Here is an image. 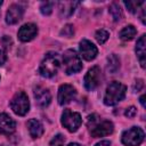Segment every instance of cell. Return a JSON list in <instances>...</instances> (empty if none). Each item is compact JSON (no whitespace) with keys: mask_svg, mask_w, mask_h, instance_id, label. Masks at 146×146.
<instances>
[{"mask_svg":"<svg viewBox=\"0 0 146 146\" xmlns=\"http://www.w3.org/2000/svg\"><path fill=\"white\" fill-rule=\"evenodd\" d=\"M136 33H137V30H136V27L133 25H127V26H124L120 31L119 36L123 41H129V40L133 39V36L136 35Z\"/></svg>","mask_w":146,"mask_h":146,"instance_id":"ac0fdd59","label":"cell"},{"mask_svg":"<svg viewBox=\"0 0 146 146\" xmlns=\"http://www.w3.org/2000/svg\"><path fill=\"white\" fill-rule=\"evenodd\" d=\"M59 66H60V60H59L58 54L48 52L40 64L39 73L43 78H52L58 72Z\"/></svg>","mask_w":146,"mask_h":146,"instance_id":"3957f363","label":"cell"},{"mask_svg":"<svg viewBox=\"0 0 146 146\" xmlns=\"http://www.w3.org/2000/svg\"><path fill=\"white\" fill-rule=\"evenodd\" d=\"M60 121H62V124L64 125V128H66L70 132H75L82 123L81 115L76 112L68 110V108L64 110Z\"/></svg>","mask_w":146,"mask_h":146,"instance_id":"52a82bcc","label":"cell"},{"mask_svg":"<svg viewBox=\"0 0 146 146\" xmlns=\"http://www.w3.org/2000/svg\"><path fill=\"white\" fill-rule=\"evenodd\" d=\"M10 107L13 112L17 115H25L30 110V100L24 91H18L14 95L10 100Z\"/></svg>","mask_w":146,"mask_h":146,"instance_id":"5b68a950","label":"cell"},{"mask_svg":"<svg viewBox=\"0 0 146 146\" xmlns=\"http://www.w3.org/2000/svg\"><path fill=\"white\" fill-rule=\"evenodd\" d=\"M27 129H29V132H30L32 138L41 137L43 131H44L42 123L40 121H38L36 119H31L27 121Z\"/></svg>","mask_w":146,"mask_h":146,"instance_id":"9a60e30c","label":"cell"},{"mask_svg":"<svg viewBox=\"0 0 146 146\" xmlns=\"http://www.w3.org/2000/svg\"><path fill=\"white\" fill-rule=\"evenodd\" d=\"M108 36H110V33H108L106 30H104V29L98 30V31L96 32V34H95V38H96L97 42H98V43H100V44L105 43V42L107 41Z\"/></svg>","mask_w":146,"mask_h":146,"instance_id":"603a6c76","label":"cell"},{"mask_svg":"<svg viewBox=\"0 0 146 146\" xmlns=\"http://www.w3.org/2000/svg\"><path fill=\"white\" fill-rule=\"evenodd\" d=\"M95 146H111V143L108 140H102V141L97 143Z\"/></svg>","mask_w":146,"mask_h":146,"instance_id":"f1b7e54d","label":"cell"},{"mask_svg":"<svg viewBox=\"0 0 146 146\" xmlns=\"http://www.w3.org/2000/svg\"><path fill=\"white\" fill-rule=\"evenodd\" d=\"M144 130L139 127H132L122 133L121 140L122 144L125 146H138L144 141Z\"/></svg>","mask_w":146,"mask_h":146,"instance_id":"8992f818","label":"cell"},{"mask_svg":"<svg viewBox=\"0 0 146 146\" xmlns=\"http://www.w3.org/2000/svg\"><path fill=\"white\" fill-rule=\"evenodd\" d=\"M55 6V2L54 1H43L41 5H40V10L43 15H50L52 13V8Z\"/></svg>","mask_w":146,"mask_h":146,"instance_id":"7402d4cb","label":"cell"},{"mask_svg":"<svg viewBox=\"0 0 146 146\" xmlns=\"http://www.w3.org/2000/svg\"><path fill=\"white\" fill-rule=\"evenodd\" d=\"M120 68V59L115 54H112L107 57V71L115 73Z\"/></svg>","mask_w":146,"mask_h":146,"instance_id":"d6986e66","label":"cell"},{"mask_svg":"<svg viewBox=\"0 0 146 146\" xmlns=\"http://www.w3.org/2000/svg\"><path fill=\"white\" fill-rule=\"evenodd\" d=\"M127 87L117 81H113L106 88L104 96V104L106 106H114L119 102H121L125 96Z\"/></svg>","mask_w":146,"mask_h":146,"instance_id":"7a4b0ae2","label":"cell"},{"mask_svg":"<svg viewBox=\"0 0 146 146\" xmlns=\"http://www.w3.org/2000/svg\"><path fill=\"white\" fill-rule=\"evenodd\" d=\"M100 80H102V72H100V68H99L98 66L91 67V68L87 72V74H86V76H84V81H83V82H84L86 89L89 90V91L95 90V89L99 86Z\"/></svg>","mask_w":146,"mask_h":146,"instance_id":"ba28073f","label":"cell"},{"mask_svg":"<svg viewBox=\"0 0 146 146\" xmlns=\"http://www.w3.org/2000/svg\"><path fill=\"white\" fill-rule=\"evenodd\" d=\"M88 127H89L90 133L94 138L108 136L114 130V125L111 121H107V120L100 121L98 119V115H96V114L88 116Z\"/></svg>","mask_w":146,"mask_h":146,"instance_id":"6da1fadb","label":"cell"},{"mask_svg":"<svg viewBox=\"0 0 146 146\" xmlns=\"http://www.w3.org/2000/svg\"><path fill=\"white\" fill-rule=\"evenodd\" d=\"M16 129V123L11 116L6 113H0V133L1 135H11Z\"/></svg>","mask_w":146,"mask_h":146,"instance_id":"4fadbf2b","label":"cell"},{"mask_svg":"<svg viewBox=\"0 0 146 146\" xmlns=\"http://www.w3.org/2000/svg\"><path fill=\"white\" fill-rule=\"evenodd\" d=\"M139 102H140L141 106H143V107H145V95L140 96V98H139Z\"/></svg>","mask_w":146,"mask_h":146,"instance_id":"f546056e","label":"cell"},{"mask_svg":"<svg viewBox=\"0 0 146 146\" xmlns=\"http://www.w3.org/2000/svg\"><path fill=\"white\" fill-rule=\"evenodd\" d=\"M145 2L144 1H124V5L125 7L128 8V10L132 14H136L137 10L139 9L140 6H143Z\"/></svg>","mask_w":146,"mask_h":146,"instance_id":"44dd1931","label":"cell"},{"mask_svg":"<svg viewBox=\"0 0 146 146\" xmlns=\"http://www.w3.org/2000/svg\"><path fill=\"white\" fill-rule=\"evenodd\" d=\"M136 114H137V110H136L135 106H130V107H128V108L125 110V112H124V115H125L127 117H129V119L135 117Z\"/></svg>","mask_w":146,"mask_h":146,"instance_id":"484cf974","label":"cell"},{"mask_svg":"<svg viewBox=\"0 0 146 146\" xmlns=\"http://www.w3.org/2000/svg\"><path fill=\"white\" fill-rule=\"evenodd\" d=\"M79 5V2H73V1H64V2H59V9H60V14L63 16H71L74 13L75 7Z\"/></svg>","mask_w":146,"mask_h":146,"instance_id":"e0dca14e","label":"cell"},{"mask_svg":"<svg viewBox=\"0 0 146 146\" xmlns=\"http://www.w3.org/2000/svg\"><path fill=\"white\" fill-rule=\"evenodd\" d=\"M63 65L66 74H74L82 70V62L75 50L68 49L63 54Z\"/></svg>","mask_w":146,"mask_h":146,"instance_id":"277c9868","label":"cell"},{"mask_svg":"<svg viewBox=\"0 0 146 146\" xmlns=\"http://www.w3.org/2000/svg\"><path fill=\"white\" fill-rule=\"evenodd\" d=\"M1 5H2V1H1V0H0V6H1Z\"/></svg>","mask_w":146,"mask_h":146,"instance_id":"1f68e13d","label":"cell"},{"mask_svg":"<svg viewBox=\"0 0 146 146\" xmlns=\"http://www.w3.org/2000/svg\"><path fill=\"white\" fill-rule=\"evenodd\" d=\"M33 94H34L35 102H36V104H38L40 107H46V106H48V105L50 104L51 95H50V92H49L48 89L38 86L36 88H34Z\"/></svg>","mask_w":146,"mask_h":146,"instance_id":"5bb4252c","label":"cell"},{"mask_svg":"<svg viewBox=\"0 0 146 146\" xmlns=\"http://www.w3.org/2000/svg\"><path fill=\"white\" fill-rule=\"evenodd\" d=\"M1 146H8V145H1Z\"/></svg>","mask_w":146,"mask_h":146,"instance_id":"d6a6232c","label":"cell"},{"mask_svg":"<svg viewBox=\"0 0 146 146\" xmlns=\"http://www.w3.org/2000/svg\"><path fill=\"white\" fill-rule=\"evenodd\" d=\"M108 13L111 14L112 18L115 22H117V21H120L122 18V9H121L120 5L116 3V2H112L111 3V6L108 8Z\"/></svg>","mask_w":146,"mask_h":146,"instance_id":"ffe728a7","label":"cell"},{"mask_svg":"<svg viewBox=\"0 0 146 146\" xmlns=\"http://www.w3.org/2000/svg\"><path fill=\"white\" fill-rule=\"evenodd\" d=\"M146 35L143 34L138 41H137V44H136V54H137V57L139 59V63L141 65V67H145V57H146Z\"/></svg>","mask_w":146,"mask_h":146,"instance_id":"2e32d148","label":"cell"},{"mask_svg":"<svg viewBox=\"0 0 146 146\" xmlns=\"http://www.w3.org/2000/svg\"><path fill=\"white\" fill-rule=\"evenodd\" d=\"M80 54L86 60H92L97 56L98 49L91 41L83 39L80 41Z\"/></svg>","mask_w":146,"mask_h":146,"instance_id":"8fae6325","label":"cell"},{"mask_svg":"<svg viewBox=\"0 0 146 146\" xmlns=\"http://www.w3.org/2000/svg\"><path fill=\"white\" fill-rule=\"evenodd\" d=\"M76 96V89L71 86V84H62L58 89V104L59 105H65L68 104L71 100H73Z\"/></svg>","mask_w":146,"mask_h":146,"instance_id":"9c48e42d","label":"cell"},{"mask_svg":"<svg viewBox=\"0 0 146 146\" xmlns=\"http://www.w3.org/2000/svg\"><path fill=\"white\" fill-rule=\"evenodd\" d=\"M23 13H24V9L21 5H17V3H13L8 10H7V14H6V23L9 24V25H13V24H16L18 23L22 17H23Z\"/></svg>","mask_w":146,"mask_h":146,"instance_id":"7c38bea8","label":"cell"},{"mask_svg":"<svg viewBox=\"0 0 146 146\" xmlns=\"http://www.w3.org/2000/svg\"><path fill=\"white\" fill-rule=\"evenodd\" d=\"M143 87H144V81L141 79H138V80H136V83L133 86V90L138 92V91H140L143 89Z\"/></svg>","mask_w":146,"mask_h":146,"instance_id":"4316f807","label":"cell"},{"mask_svg":"<svg viewBox=\"0 0 146 146\" xmlns=\"http://www.w3.org/2000/svg\"><path fill=\"white\" fill-rule=\"evenodd\" d=\"M65 144V137L60 133L56 135L49 143V146H64Z\"/></svg>","mask_w":146,"mask_h":146,"instance_id":"cb8c5ba5","label":"cell"},{"mask_svg":"<svg viewBox=\"0 0 146 146\" xmlns=\"http://www.w3.org/2000/svg\"><path fill=\"white\" fill-rule=\"evenodd\" d=\"M73 34H74V27L72 24H66L60 31V35L66 36V38H71L73 36Z\"/></svg>","mask_w":146,"mask_h":146,"instance_id":"d4e9b609","label":"cell"},{"mask_svg":"<svg viewBox=\"0 0 146 146\" xmlns=\"http://www.w3.org/2000/svg\"><path fill=\"white\" fill-rule=\"evenodd\" d=\"M67 146H82V145H80V144H78V143H71V144H68Z\"/></svg>","mask_w":146,"mask_h":146,"instance_id":"4dcf8cb0","label":"cell"},{"mask_svg":"<svg viewBox=\"0 0 146 146\" xmlns=\"http://www.w3.org/2000/svg\"><path fill=\"white\" fill-rule=\"evenodd\" d=\"M6 59H7V57H6V54H5L2 50H0V66L5 64Z\"/></svg>","mask_w":146,"mask_h":146,"instance_id":"83f0119b","label":"cell"},{"mask_svg":"<svg viewBox=\"0 0 146 146\" xmlns=\"http://www.w3.org/2000/svg\"><path fill=\"white\" fill-rule=\"evenodd\" d=\"M38 34V27L35 24L33 23H26L23 26H21V29L18 30V39L22 42H27L33 40Z\"/></svg>","mask_w":146,"mask_h":146,"instance_id":"30bf717a","label":"cell"}]
</instances>
